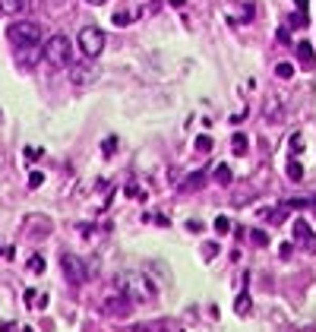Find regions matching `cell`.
<instances>
[{
  "instance_id": "obj_1",
  "label": "cell",
  "mask_w": 316,
  "mask_h": 332,
  "mask_svg": "<svg viewBox=\"0 0 316 332\" xmlns=\"http://www.w3.org/2000/svg\"><path fill=\"white\" fill-rule=\"evenodd\" d=\"M7 38L13 47H26V51H32V47L41 44V26L32 19H19V22H10L7 26Z\"/></svg>"
},
{
  "instance_id": "obj_2",
  "label": "cell",
  "mask_w": 316,
  "mask_h": 332,
  "mask_svg": "<svg viewBox=\"0 0 316 332\" xmlns=\"http://www.w3.org/2000/svg\"><path fill=\"white\" fill-rule=\"evenodd\" d=\"M44 61L54 70H64V67L73 64V47H70L67 35H51V38L44 41Z\"/></svg>"
},
{
  "instance_id": "obj_3",
  "label": "cell",
  "mask_w": 316,
  "mask_h": 332,
  "mask_svg": "<svg viewBox=\"0 0 316 332\" xmlns=\"http://www.w3.org/2000/svg\"><path fill=\"white\" fill-rule=\"evenodd\" d=\"M117 285L136 301H152L155 298V285H152L143 272H123V275H117Z\"/></svg>"
},
{
  "instance_id": "obj_4",
  "label": "cell",
  "mask_w": 316,
  "mask_h": 332,
  "mask_svg": "<svg viewBox=\"0 0 316 332\" xmlns=\"http://www.w3.org/2000/svg\"><path fill=\"white\" fill-rule=\"evenodd\" d=\"M130 304H133V298L120 288V285L111 288V291H104L101 301H98V307H101L104 316H127V313H130Z\"/></svg>"
},
{
  "instance_id": "obj_5",
  "label": "cell",
  "mask_w": 316,
  "mask_h": 332,
  "mask_svg": "<svg viewBox=\"0 0 316 332\" xmlns=\"http://www.w3.org/2000/svg\"><path fill=\"white\" fill-rule=\"evenodd\" d=\"M76 44H79V51H83V54L89 57V61H95V57L104 51V32H101V29H95V26H86L83 32H79Z\"/></svg>"
},
{
  "instance_id": "obj_6",
  "label": "cell",
  "mask_w": 316,
  "mask_h": 332,
  "mask_svg": "<svg viewBox=\"0 0 316 332\" xmlns=\"http://www.w3.org/2000/svg\"><path fill=\"white\" fill-rule=\"evenodd\" d=\"M60 266H64V275H67L70 285H83V282L89 279L86 263H83L79 256H73V253H64V256H60Z\"/></svg>"
},
{
  "instance_id": "obj_7",
  "label": "cell",
  "mask_w": 316,
  "mask_h": 332,
  "mask_svg": "<svg viewBox=\"0 0 316 332\" xmlns=\"http://www.w3.org/2000/svg\"><path fill=\"white\" fill-rule=\"evenodd\" d=\"M294 241L307 244V250H310V253H316V234L310 231V225L303 222V218H297V222H294Z\"/></svg>"
},
{
  "instance_id": "obj_8",
  "label": "cell",
  "mask_w": 316,
  "mask_h": 332,
  "mask_svg": "<svg viewBox=\"0 0 316 332\" xmlns=\"http://www.w3.org/2000/svg\"><path fill=\"white\" fill-rule=\"evenodd\" d=\"M95 76H98V73H95V67H73V70H70V79H73V86H76V89H86Z\"/></svg>"
},
{
  "instance_id": "obj_9",
  "label": "cell",
  "mask_w": 316,
  "mask_h": 332,
  "mask_svg": "<svg viewBox=\"0 0 316 332\" xmlns=\"http://www.w3.org/2000/svg\"><path fill=\"white\" fill-rule=\"evenodd\" d=\"M297 61H300L303 70H313L316 67V54H313V44L310 41H300L297 44Z\"/></svg>"
},
{
  "instance_id": "obj_10",
  "label": "cell",
  "mask_w": 316,
  "mask_h": 332,
  "mask_svg": "<svg viewBox=\"0 0 316 332\" xmlns=\"http://www.w3.org/2000/svg\"><path fill=\"white\" fill-rule=\"evenodd\" d=\"M307 22H310L307 10H297V13H291V16H288L285 26H288V29H307Z\"/></svg>"
},
{
  "instance_id": "obj_11",
  "label": "cell",
  "mask_w": 316,
  "mask_h": 332,
  "mask_svg": "<svg viewBox=\"0 0 316 332\" xmlns=\"http://www.w3.org/2000/svg\"><path fill=\"white\" fill-rule=\"evenodd\" d=\"M231 149H234V155H247V152H250L247 136H243V133H234V136H231Z\"/></svg>"
},
{
  "instance_id": "obj_12",
  "label": "cell",
  "mask_w": 316,
  "mask_h": 332,
  "mask_svg": "<svg viewBox=\"0 0 316 332\" xmlns=\"http://www.w3.org/2000/svg\"><path fill=\"white\" fill-rule=\"evenodd\" d=\"M250 307H253V301H250V294L243 291L240 298L234 301V313H237V316H247V313H250Z\"/></svg>"
},
{
  "instance_id": "obj_13",
  "label": "cell",
  "mask_w": 316,
  "mask_h": 332,
  "mask_svg": "<svg viewBox=\"0 0 316 332\" xmlns=\"http://www.w3.org/2000/svg\"><path fill=\"white\" fill-rule=\"evenodd\" d=\"M263 215H266V222H272V225H282V222L288 218V212H285V206H278V209H266Z\"/></svg>"
},
{
  "instance_id": "obj_14",
  "label": "cell",
  "mask_w": 316,
  "mask_h": 332,
  "mask_svg": "<svg viewBox=\"0 0 316 332\" xmlns=\"http://www.w3.org/2000/svg\"><path fill=\"white\" fill-rule=\"evenodd\" d=\"M22 4H26V0H0V13L13 16V13H19V10H22Z\"/></svg>"
},
{
  "instance_id": "obj_15",
  "label": "cell",
  "mask_w": 316,
  "mask_h": 332,
  "mask_svg": "<svg viewBox=\"0 0 316 332\" xmlns=\"http://www.w3.org/2000/svg\"><path fill=\"white\" fill-rule=\"evenodd\" d=\"M215 181H218L221 187H228V184L234 181V174H231V168H228V164H218V168H215Z\"/></svg>"
},
{
  "instance_id": "obj_16",
  "label": "cell",
  "mask_w": 316,
  "mask_h": 332,
  "mask_svg": "<svg viewBox=\"0 0 316 332\" xmlns=\"http://www.w3.org/2000/svg\"><path fill=\"white\" fill-rule=\"evenodd\" d=\"M206 184V174L203 171H196V174H190V177H186V184H183V190H186V193H190V190H196V187H203Z\"/></svg>"
},
{
  "instance_id": "obj_17",
  "label": "cell",
  "mask_w": 316,
  "mask_h": 332,
  "mask_svg": "<svg viewBox=\"0 0 316 332\" xmlns=\"http://www.w3.org/2000/svg\"><path fill=\"white\" fill-rule=\"evenodd\" d=\"M193 149H196V152H203V155H209V152H212V136H196Z\"/></svg>"
},
{
  "instance_id": "obj_18",
  "label": "cell",
  "mask_w": 316,
  "mask_h": 332,
  "mask_svg": "<svg viewBox=\"0 0 316 332\" xmlns=\"http://www.w3.org/2000/svg\"><path fill=\"white\" fill-rule=\"evenodd\" d=\"M288 149H291V158H297L300 152H303V136L294 133V136H291V142H288Z\"/></svg>"
},
{
  "instance_id": "obj_19",
  "label": "cell",
  "mask_w": 316,
  "mask_h": 332,
  "mask_svg": "<svg viewBox=\"0 0 316 332\" xmlns=\"http://www.w3.org/2000/svg\"><path fill=\"white\" fill-rule=\"evenodd\" d=\"M288 177H291V181H300V177H303V164H300L297 158L288 161Z\"/></svg>"
},
{
  "instance_id": "obj_20",
  "label": "cell",
  "mask_w": 316,
  "mask_h": 332,
  "mask_svg": "<svg viewBox=\"0 0 316 332\" xmlns=\"http://www.w3.org/2000/svg\"><path fill=\"white\" fill-rule=\"evenodd\" d=\"M275 76H278V79H291V76H294V67H291V64H285V61H282V64H278V67H275Z\"/></svg>"
},
{
  "instance_id": "obj_21",
  "label": "cell",
  "mask_w": 316,
  "mask_h": 332,
  "mask_svg": "<svg viewBox=\"0 0 316 332\" xmlns=\"http://www.w3.org/2000/svg\"><path fill=\"white\" fill-rule=\"evenodd\" d=\"M231 228H234V225H231L228 215H218V218H215V231H218V234H228Z\"/></svg>"
},
{
  "instance_id": "obj_22",
  "label": "cell",
  "mask_w": 316,
  "mask_h": 332,
  "mask_svg": "<svg viewBox=\"0 0 316 332\" xmlns=\"http://www.w3.org/2000/svg\"><path fill=\"white\" fill-rule=\"evenodd\" d=\"M29 272H35V275H41V272H44V259H41L38 253L29 259Z\"/></svg>"
},
{
  "instance_id": "obj_23",
  "label": "cell",
  "mask_w": 316,
  "mask_h": 332,
  "mask_svg": "<svg viewBox=\"0 0 316 332\" xmlns=\"http://www.w3.org/2000/svg\"><path fill=\"white\" fill-rule=\"evenodd\" d=\"M250 237H253V244H256V247H266V244H269V234H266V231H260V228H256Z\"/></svg>"
},
{
  "instance_id": "obj_24",
  "label": "cell",
  "mask_w": 316,
  "mask_h": 332,
  "mask_svg": "<svg viewBox=\"0 0 316 332\" xmlns=\"http://www.w3.org/2000/svg\"><path fill=\"white\" fill-rule=\"evenodd\" d=\"M133 13H114V26H130Z\"/></svg>"
},
{
  "instance_id": "obj_25",
  "label": "cell",
  "mask_w": 316,
  "mask_h": 332,
  "mask_svg": "<svg viewBox=\"0 0 316 332\" xmlns=\"http://www.w3.org/2000/svg\"><path fill=\"white\" fill-rule=\"evenodd\" d=\"M41 184H44V174H41V171H32V174H29V187L35 190V187H41Z\"/></svg>"
},
{
  "instance_id": "obj_26",
  "label": "cell",
  "mask_w": 316,
  "mask_h": 332,
  "mask_svg": "<svg viewBox=\"0 0 316 332\" xmlns=\"http://www.w3.org/2000/svg\"><path fill=\"white\" fill-rule=\"evenodd\" d=\"M117 152V139L111 136V139H104V155H114Z\"/></svg>"
},
{
  "instance_id": "obj_27",
  "label": "cell",
  "mask_w": 316,
  "mask_h": 332,
  "mask_svg": "<svg viewBox=\"0 0 316 332\" xmlns=\"http://www.w3.org/2000/svg\"><path fill=\"white\" fill-rule=\"evenodd\" d=\"M275 38L282 41V44H288V41H291V29H288V26H285V29H278V35H275Z\"/></svg>"
},
{
  "instance_id": "obj_28",
  "label": "cell",
  "mask_w": 316,
  "mask_h": 332,
  "mask_svg": "<svg viewBox=\"0 0 316 332\" xmlns=\"http://www.w3.org/2000/svg\"><path fill=\"white\" fill-rule=\"evenodd\" d=\"M215 253H218V244H215V241H209V244H206V259H212Z\"/></svg>"
},
{
  "instance_id": "obj_29",
  "label": "cell",
  "mask_w": 316,
  "mask_h": 332,
  "mask_svg": "<svg viewBox=\"0 0 316 332\" xmlns=\"http://www.w3.org/2000/svg\"><path fill=\"white\" fill-rule=\"evenodd\" d=\"M38 301V294H35V288H26V304H35Z\"/></svg>"
},
{
  "instance_id": "obj_30",
  "label": "cell",
  "mask_w": 316,
  "mask_h": 332,
  "mask_svg": "<svg viewBox=\"0 0 316 332\" xmlns=\"http://www.w3.org/2000/svg\"><path fill=\"white\" fill-rule=\"evenodd\" d=\"M0 332H16V323H4V326H0Z\"/></svg>"
},
{
  "instance_id": "obj_31",
  "label": "cell",
  "mask_w": 316,
  "mask_h": 332,
  "mask_svg": "<svg viewBox=\"0 0 316 332\" xmlns=\"http://www.w3.org/2000/svg\"><path fill=\"white\" fill-rule=\"evenodd\" d=\"M294 4H297V10H307V7H310V0H294Z\"/></svg>"
},
{
  "instance_id": "obj_32",
  "label": "cell",
  "mask_w": 316,
  "mask_h": 332,
  "mask_svg": "<svg viewBox=\"0 0 316 332\" xmlns=\"http://www.w3.org/2000/svg\"><path fill=\"white\" fill-rule=\"evenodd\" d=\"M168 4H171V7H183V4H186V0H168Z\"/></svg>"
},
{
  "instance_id": "obj_33",
  "label": "cell",
  "mask_w": 316,
  "mask_h": 332,
  "mask_svg": "<svg viewBox=\"0 0 316 332\" xmlns=\"http://www.w3.org/2000/svg\"><path fill=\"white\" fill-rule=\"evenodd\" d=\"M86 4H95V7H101V4H104V0H86Z\"/></svg>"
},
{
  "instance_id": "obj_34",
  "label": "cell",
  "mask_w": 316,
  "mask_h": 332,
  "mask_svg": "<svg viewBox=\"0 0 316 332\" xmlns=\"http://www.w3.org/2000/svg\"><path fill=\"white\" fill-rule=\"evenodd\" d=\"M152 332H165V326H152Z\"/></svg>"
},
{
  "instance_id": "obj_35",
  "label": "cell",
  "mask_w": 316,
  "mask_h": 332,
  "mask_svg": "<svg viewBox=\"0 0 316 332\" xmlns=\"http://www.w3.org/2000/svg\"><path fill=\"white\" fill-rule=\"evenodd\" d=\"M22 332H35V329H32V326H26V329H22Z\"/></svg>"
},
{
  "instance_id": "obj_36",
  "label": "cell",
  "mask_w": 316,
  "mask_h": 332,
  "mask_svg": "<svg viewBox=\"0 0 316 332\" xmlns=\"http://www.w3.org/2000/svg\"><path fill=\"white\" fill-rule=\"evenodd\" d=\"M313 212H316V199H313Z\"/></svg>"
}]
</instances>
